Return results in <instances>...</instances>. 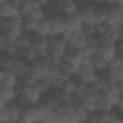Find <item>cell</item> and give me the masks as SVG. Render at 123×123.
<instances>
[{"instance_id":"1","label":"cell","mask_w":123,"mask_h":123,"mask_svg":"<svg viewBox=\"0 0 123 123\" xmlns=\"http://www.w3.org/2000/svg\"><path fill=\"white\" fill-rule=\"evenodd\" d=\"M48 113H49V109L45 107L41 103L23 107L19 123H45L46 117H48Z\"/></svg>"},{"instance_id":"2","label":"cell","mask_w":123,"mask_h":123,"mask_svg":"<svg viewBox=\"0 0 123 123\" xmlns=\"http://www.w3.org/2000/svg\"><path fill=\"white\" fill-rule=\"evenodd\" d=\"M42 96L43 94L35 86H23V84H19L18 86V101L23 107H28V106H33V104L41 103Z\"/></svg>"},{"instance_id":"3","label":"cell","mask_w":123,"mask_h":123,"mask_svg":"<svg viewBox=\"0 0 123 123\" xmlns=\"http://www.w3.org/2000/svg\"><path fill=\"white\" fill-rule=\"evenodd\" d=\"M23 111V106L15 100L7 104H0V122L2 123H19Z\"/></svg>"},{"instance_id":"4","label":"cell","mask_w":123,"mask_h":123,"mask_svg":"<svg viewBox=\"0 0 123 123\" xmlns=\"http://www.w3.org/2000/svg\"><path fill=\"white\" fill-rule=\"evenodd\" d=\"M25 32L23 29V16H15L12 19H2V33L7 38L18 41L20 35Z\"/></svg>"},{"instance_id":"5","label":"cell","mask_w":123,"mask_h":123,"mask_svg":"<svg viewBox=\"0 0 123 123\" xmlns=\"http://www.w3.org/2000/svg\"><path fill=\"white\" fill-rule=\"evenodd\" d=\"M98 7H100V3L91 2V0L80 3L78 15L81 16L84 25H93V26L98 25V22H100L98 20Z\"/></svg>"},{"instance_id":"6","label":"cell","mask_w":123,"mask_h":123,"mask_svg":"<svg viewBox=\"0 0 123 123\" xmlns=\"http://www.w3.org/2000/svg\"><path fill=\"white\" fill-rule=\"evenodd\" d=\"M67 49H68V42L65 36H51L48 56L51 58L52 62H61Z\"/></svg>"},{"instance_id":"7","label":"cell","mask_w":123,"mask_h":123,"mask_svg":"<svg viewBox=\"0 0 123 123\" xmlns=\"http://www.w3.org/2000/svg\"><path fill=\"white\" fill-rule=\"evenodd\" d=\"M64 36L67 38L68 48H73V49H86L87 46H90V36L86 35L83 29L67 32Z\"/></svg>"},{"instance_id":"8","label":"cell","mask_w":123,"mask_h":123,"mask_svg":"<svg viewBox=\"0 0 123 123\" xmlns=\"http://www.w3.org/2000/svg\"><path fill=\"white\" fill-rule=\"evenodd\" d=\"M100 38V36H98ZM96 51L104 58L107 59L109 62L114 61L117 56H119V51H117V42H111V41H106L103 38H100L98 41V45L96 48Z\"/></svg>"},{"instance_id":"9","label":"cell","mask_w":123,"mask_h":123,"mask_svg":"<svg viewBox=\"0 0 123 123\" xmlns=\"http://www.w3.org/2000/svg\"><path fill=\"white\" fill-rule=\"evenodd\" d=\"M52 61L49 56H39L33 62H31V68L41 77V78H49L51 70H52Z\"/></svg>"},{"instance_id":"10","label":"cell","mask_w":123,"mask_h":123,"mask_svg":"<svg viewBox=\"0 0 123 123\" xmlns=\"http://www.w3.org/2000/svg\"><path fill=\"white\" fill-rule=\"evenodd\" d=\"M98 74L100 73L94 68V65L90 62V61H84V62L80 65V70H78L75 77L83 83H93V81H97Z\"/></svg>"},{"instance_id":"11","label":"cell","mask_w":123,"mask_h":123,"mask_svg":"<svg viewBox=\"0 0 123 123\" xmlns=\"http://www.w3.org/2000/svg\"><path fill=\"white\" fill-rule=\"evenodd\" d=\"M106 74L111 80V83H116V84L123 83V61L119 56L109 64V67L106 70Z\"/></svg>"},{"instance_id":"12","label":"cell","mask_w":123,"mask_h":123,"mask_svg":"<svg viewBox=\"0 0 123 123\" xmlns=\"http://www.w3.org/2000/svg\"><path fill=\"white\" fill-rule=\"evenodd\" d=\"M51 19V36H64L67 33V22L64 15H56Z\"/></svg>"},{"instance_id":"13","label":"cell","mask_w":123,"mask_h":123,"mask_svg":"<svg viewBox=\"0 0 123 123\" xmlns=\"http://www.w3.org/2000/svg\"><path fill=\"white\" fill-rule=\"evenodd\" d=\"M49 41H51V36H38V35H35L31 46L38 52L39 56H48V52H49Z\"/></svg>"},{"instance_id":"14","label":"cell","mask_w":123,"mask_h":123,"mask_svg":"<svg viewBox=\"0 0 123 123\" xmlns=\"http://www.w3.org/2000/svg\"><path fill=\"white\" fill-rule=\"evenodd\" d=\"M101 96H103L106 100H109L111 104L117 106V103H119V98H120V96H122V87H120V84H116V83H113V84L107 86L106 88H103V91H101Z\"/></svg>"},{"instance_id":"15","label":"cell","mask_w":123,"mask_h":123,"mask_svg":"<svg viewBox=\"0 0 123 123\" xmlns=\"http://www.w3.org/2000/svg\"><path fill=\"white\" fill-rule=\"evenodd\" d=\"M20 83V78L13 74L9 70H2L0 73V86H5V87H18Z\"/></svg>"},{"instance_id":"16","label":"cell","mask_w":123,"mask_h":123,"mask_svg":"<svg viewBox=\"0 0 123 123\" xmlns=\"http://www.w3.org/2000/svg\"><path fill=\"white\" fill-rule=\"evenodd\" d=\"M15 100H18V87L0 86V104H7Z\"/></svg>"},{"instance_id":"17","label":"cell","mask_w":123,"mask_h":123,"mask_svg":"<svg viewBox=\"0 0 123 123\" xmlns=\"http://www.w3.org/2000/svg\"><path fill=\"white\" fill-rule=\"evenodd\" d=\"M19 15H20V9L18 6H13L9 2L0 3V19H12Z\"/></svg>"},{"instance_id":"18","label":"cell","mask_w":123,"mask_h":123,"mask_svg":"<svg viewBox=\"0 0 123 123\" xmlns=\"http://www.w3.org/2000/svg\"><path fill=\"white\" fill-rule=\"evenodd\" d=\"M65 16V22H67V32H73V31H80L84 28V22L81 19V16L78 13H73V15H64Z\"/></svg>"},{"instance_id":"19","label":"cell","mask_w":123,"mask_h":123,"mask_svg":"<svg viewBox=\"0 0 123 123\" xmlns=\"http://www.w3.org/2000/svg\"><path fill=\"white\" fill-rule=\"evenodd\" d=\"M19 46L16 43V41L7 38L6 35L2 33L0 36V52H6V54H18Z\"/></svg>"},{"instance_id":"20","label":"cell","mask_w":123,"mask_h":123,"mask_svg":"<svg viewBox=\"0 0 123 123\" xmlns=\"http://www.w3.org/2000/svg\"><path fill=\"white\" fill-rule=\"evenodd\" d=\"M90 62L94 65V68H96L98 73L106 71V70H107V67H109V64H110L109 61H107V59H104V58H103L97 51L93 54V56H91V59H90Z\"/></svg>"},{"instance_id":"21","label":"cell","mask_w":123,"mask_h":123,"mask_svg":"<svg viewBox=\"0 0 123 123\" xmlns=\"http://www.w3.org/2000/svg\"><path fill=\"white\" fill-rule=\"evenodd\" d=\"M18 55H19L22 59H25L26 62H29V64H31V62H33L36 58H39L38 52H36L32 46H28V48H19Z\"/></svg>"},{"instance_id":"22","label":"cell","mask_w":123,"mask_h":123,"mask_svg":"<svg viewBox=\"0 0 123 123\" xmlns=\"http://www.w3.org/2000/svg\"><path fill=\"white\" fill-rule=\"evenodd\" d=\"M35 35H38V36H51V19L49 18L38 22L36 29H35Z\"/></svg>"},{"instance_id":"23","label":"cell","mask_w":123,"mask_h":123,"mask_svg":"<svg viewBox=\"0 0 123 123\" xmlns=\"http://www.w3.org/2000/svg\"><path fill=\"white\" fill-rule=\"evenodd\" d=\"M98 97L97 96H81V104L88 111H94L98 109Z\"/></svg>"},{"instance_id":"24","label":"cell","mask_w":123,"mask_h":123,"mask_svg":"<svg viewBox=\"0 0 123 123\" xmlns=\"http://www.w3.org/2000/svg\"><path fill=\"white\" fill-rule=\"evenodd\" d=\"M41 77L32 70V68H29L22 77H20V83L19 84H23V86H35V83L39 80Z\"/></svg>"},{"instance_id":"25","label":"cell","mask_w":123,"mask_h":123,"mask_svg":"<svg viewBox=\"0 0 123 123\" xmlns=\"http://www.w3.org/2000/svg\"><path fill=\"white\" fill-rule=\"evenodd\" d=\"M33 36H35V33H31V32H26L25 31L20 35V38L16 41L18 46L19 48H28V46H31L32 45V41H33Z\"/></svg>"},{"instance_id":"26","label":"cell","mask_w":123,"mask_h":123,"mask_svg":"<svg viewBox=\"0 0 123 123\" xmlns=\"http://www.w3.org/2000/svg\"><path fill=\"white\" fill-rule=\"evenodd\" d=\"M38 6V3L35 2V0H22V3H20V15L25 18V16H28L35 7Z\"/></svg>"},{"instance_id":"27","label":"cell","mask_w":123,"mask_h":123,"mask_svg":"<svg viewBox=\"0 0 123 123\" xmlns=\"http://www.w3.org/2000/svg\"><path fill=\"white\" fill-rule=\"evenodd\" d=\"M35 87L42 93V94H45V93H48V91H51L54 87H52V81L49 80V78H39L36 83H35Z\"/></svg>"},{"instance_id":"28","label":"cell","mask_w":123,"mask_h":123,"mask_svg":"<svg viewBox=\"0 0 123 123\" xmlns=\"http://www.w3.org/2000/svg\"><path fill=\"white\" fill-rule=\"evenodd\" d=\"M35 2H36L38 5H41V6H45V7H46V6H49V5L54 2V0H35Z\"/></svg>"},{"instance_id":"29","label":"cell","mask_w":123,"mask_h":123,"mask_svg":"<svg viewBox=\"0 0 123 123\" xmlns=\"http://www.w3.org/2000/svg\"><path fill=\"white\" fill-rule=\"evenodd\" d=\"M116 109H117L119 111H123V90H122V96H120V98H119V103H117Z\"/></svg>"},{"instance_id":"30","label":"cell","mask_w":123,"mask_h":123,"mask_svg":"<svg viewBox=\"0 0 123 123\" xmlns=\"http://www.w3.org/2000/svg\"><path fill=\"white\" fill-rule=\"evenodd\" d=\"M117 51H119V56L123 58V41H117Z\"/></svg>"},{"instance_id":"31","label":"cell","mask_w":123,"mask_h":123,"mask_svg":"<svg viewBox=\"0 0 123 123\" xmlns=\"http://www.w3.org/2000/svg\"><path fill=\"white\" fill-rule=\"evenodd\" d=\"M119 41H123V25L120 26V39Z\"/></svg>"},{"instance_id":"32","label":"cell","mask_w":123,"mask_h":123,"mask_svg":"<svg viewBox=\"0 0 123 123\" xmlns=\"http://www.w3.org/2000/svg\"><path fill=\"white\" fill-rule=\"evenodd\" d=\"M119 114H120V123H123V111H119Z\"/></svg>"},{"instance_id":"33","label":"cell","mask_w":123,"mask_h":123,"mask_svg":"<svg viewBox=\"0 0 123 123\" xmlns=\"http://www.w3.org/2000/svg\"><path fill=\"white\" fill-rule=\"evenodd\" d=\"M91 2H96V3H101V0H91Z\"/></svg>"},{"instance_id":"34","label":"cell","mask_w":123,"mask_h":123,"mask_svg":"<svg viewBox=\"0 0 123 123\" xmlns=\"http://www.w3.org/2000/svg\"><path fill=\"white\" fill-rule=\"evenodd\" d=\"M77 2L78 3H83V2H87V0H77Z\"/></svg>"},{"instance_id":"35","label":"cell","mask_w":123,"mask_h":123,"mask_svg":"<svg viewBox=\"0 0 123 123\" xmlns=\"http://www.w3.org/2000/svg\"><path fill=\"white\" fill-rule=\"evenodd\" d=\"M122 7H123V6H122Z\"/></svg>"}]
</instances>
